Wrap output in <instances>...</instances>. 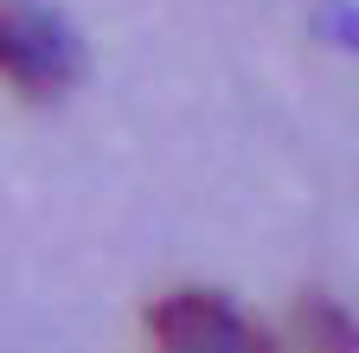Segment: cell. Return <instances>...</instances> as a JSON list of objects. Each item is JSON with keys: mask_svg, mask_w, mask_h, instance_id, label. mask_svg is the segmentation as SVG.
<instances>
[{"mask_svg": "<svg viewBox=\"0 0 359 353\" xmlns=\"http://www.w3.org/2000/svg\"><path fill=\"white\" fill-rule=\"evenodd\" d=\"M295 328H302V347L308 353H359V321L346 315L334 295H308L302 315H295Z\"/></svg>", "mask_w": 359, "mask_h": 353, "instance_id": "3957f363", "label": "cell"}, {"mask_svg": "<svg viewBox=\"0 0 359 353\" xmlns=\"http://www.w3.org/2000/svg\"><path fill=\"white\" fill-rule=\"evenodd\" d=\"M0 77L26 97H58L77 77V32L39 0H0Z\"/></svg>", "mask_w": 359, "mask_h": 353, "instance_id": "6da1fadb", "label": "cell"}, {"mask_svg": "<svg viewBox=\"0 0 359 353\" xmlns=\"http://www.w3.org/2000/svg\"><path fill=\"white\" fill-rule=\"evenodd\" d=\"M154 353H276L257 321H244L224 295L212 289H173L154 302Z\"/></svg>", "mask_w": 359, "mask_h": 353, "instance_id": "7a4b0ae2", "label": "cell"}]
</instances>
